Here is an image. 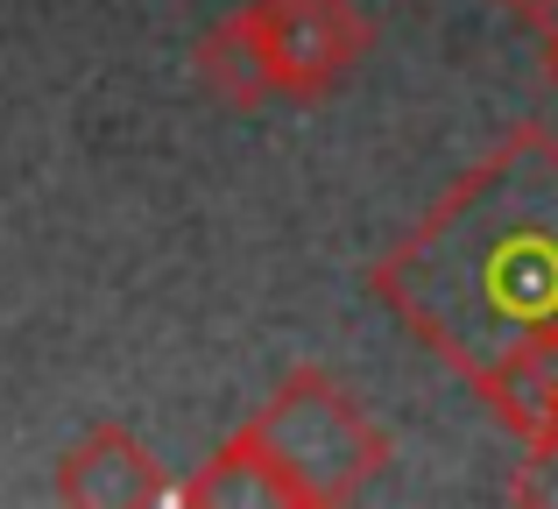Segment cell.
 <instances>
[{"label": "cell", "mask_w": 558, "mask_h": 509, "mask_svg": "<svg viewBox=\"0 0 558 509\" xmlns=\"http://www.w3.org/2000/svg\"><path fill=\"white\" fill-rule=\"evenodd\" d=\"M191 64H198V85L219 99V107H241V113H255V107H269V71H262V50H255V36H247V22H241V8L227 14L219 28H205L198 36V50H191Z\"/></svg>", "instance_id": "8992f818"}, {"label": "cell", "mask_w": 558, "mask_h": 509, "mask_svg": "<svg viewBox=\"0 0 558 509\" xmlns=\"http://www.w3.org/2000/svg\"><path fill=\"white\" fill-rule=\"evenodd\" d=\"M247 36L262 50V71H269V93L276 99H312L340 93L347 78L361 71L375 28L354 0H247L241 8Z\"/></svg>", "instance_id": "3957f363"}, {"label": "cell", "mask_w": 558, "mask_h": 509, "mask_svg": "<svg viewBox=\"0 0 558 509\" xmlns=\"http://www.w3.org/2000/svg\"><path fill=\"white\" fill-rule=\"evenodd\" d=\"M269 460L283 468L290 502L298 509H340L368 496L389 468V432L375 425V411L326 368H298L276 383V397L247 417Z\"/></svg>", "instance_id": "7a4b0ae2"}, {"label": "cell", "mask_w": 558, "mask_h": 509, "mask_svg": "<svg viewBox=\"0 0 558 509\" xmlns=\"http://www.w3.org/2000/svg\"><path fill=\"white\" fill-rule=\"evenodd\" d=\"M523 468H517V482H509V496H517L523 509H545V502H558V439L551 446H523Z\"/></svg>", "instance_id": "52a82bcc"}, {"label": "cell", "mask_w": 558, "mask_h": 509, "mask_svg": "<svg viewBox=\"0 0 558 509\" xmlns=\"http://www.w3.org/2000/svg\"><path fill=\"white\" fill-rule=\"evenodd\" d=\"M170 502H184V509H298L283 468L269 460V446H262L247 425L233 432L227 446H213L205 468L191 474L184 488H170Z\"/></svg>", "instance_id": "5b68a950"}, {"label": "cell", "mask_w": 558, "mask_h": 509, "mask_svg": "<svg viewBox=\"0 0 558 509\" xmlns=\"http://www.w3.org/2000/svg\"><path fill=\"white\" fill-rule=\"evenodd\" d=\"M375 304L466 389L558 340V135L509 128L368 269Z\"/></svg>", "instance_id": "6da1fadb"}, {"label": "cell", "mask_w": 558, "mask_h": 509, "mask_svg": "<svg viewBox=\"0 0 558 509\" xmlns=\"http://www.w3.org/2000/svg\"><path fill=\"white\" fill-rule=\"evenodd\" d=\"M57 496L78 509H156L170 502V482L128 425H93L57 460Z\"/></svg>", "instance_id": "277c9868"}, {"label": "cell", "mask_w": 558, "mask_h": 509, "mask_svg": "<svg viewBox=\"0 0 558 509\" xmlns=\"http://www.w3.org/2000/svg\"><path fill=\"white\" fill-rule=\"evenodd\" d=\"M523 22L537 28V50H545V71L558 85V0H537V8H523Z\"/></svg>", "instance_id": "ba28073f"}, {"label": "cell", "mask_w": 558, "mask_h": 509, "mask_svg": "<svg viewBox=\"0 0 558 509\" xmlns=\"http://www.w3.org/2000/svg\"><path fill=\"white\" fill-rule=\"evenodd\" d=\"M502 8H517V14H523V8H537V0H502Z\"/></svg>", "instance_id": "9c48e42d"}]
</instances>
